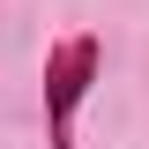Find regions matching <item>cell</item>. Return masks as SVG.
Wrapping results in <instances>:
<instances>
[{
  "label": "cell",
  "instance_id": "obj_1",
  "mask_svg": "<svg viewBox=\"0 0 149 149\" xmlns=\"http://www.w3.org/2000/svg\"><path fill=\"white\" fill-rule=\"evenodd\" d=\"M104 74V45L90 30H67L45 52V149H74V112Z\"/></svg>",
  "mask_w": 149,
  "mask_h": 149
}]
</instances>
